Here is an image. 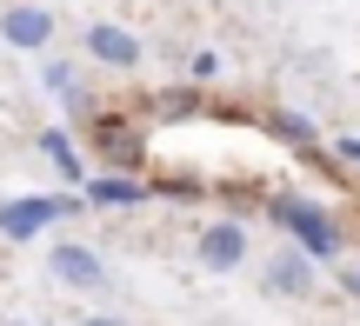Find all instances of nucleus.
<instances>
[{
    "label": "nucleus",
    "mask_w": 360,
    "mask_h": 326,
    "mask_svg": "<svg viewBox=\"0 0 360 326\" xmlns=\"http://www.w3.org/2000/svg\"><path fill=\"white\" fill-rule=\"evenodd\" d=\"M40 80H47V93H60L67 107H87V93H80V80H74V67H67V60H47V74H40Z\"/></svg>",
    "instance_id": "10"
},
{
    "label": "nucleus",
    "mask_w": 360,
    "mask_h": 326,
    "mask_svg": "<svg viewBox=\"0 0 360 326\" xmlns=\"http://www.w3.org/2000/svg\"><path fill=\"white\" fill-rule=\"evenodd\" d=\"M87 53L101 67H141V40H134L127 27H114V20H94L87 27Z\"/></svg>",
    "instance_id": "8"
},
{
    "label": "nucleus",
    "mask_w": 360,
    "mask_h": 326,
    "mask_svg": "<svg viewBox=\"0 0 360 326\" xmlns=\"http://www.w3.org/2000/svg\"><path fill=\"white\" fill-rule=\"evenodd\" d=\"M80 326H120V320H107V313H101V320H80Z\"/></svg>",
    "instance_id": "14"
},
{
    "label": "nucleus",
    "mask_w": 360,
    "mask_h": 326,
    "mask_svg": "<svg viewBox=\"0 0 360 326\" xmlns=\"http://www.w3.org/2000/svg\"><path fill=\"white\" fill-rule=\"evenodd\" d=\"M40 147H47V160H53V167L67 173V180H80V186H87V173H80V160H74V147H67L60 133H47V140H40Z\"/></svg>",
    "instance_id": "11"
},
{
    "label": "nucleus",
    "mask_w": 360,
    "mask_h": 326,
    "mask_svg": "<svg viewBox=\"0 0 360 326\" xmlns=\"http://www.w3.org/2000/svg\"><path fill=\"white\" fill-rule=\"evenodd\" d=\"M193 260L207 266V273H233V266H247V226L240 220H214L193 233Z\"/></svg>",
    "instance_id": "6"
},
{
    "label": "nucleus",
    "mask_w": 360,
    "mask_h": 326,
    "mask_svg": "<svg viewBox=\"0 0 360 326\" xmlns=\"http://www.w3.org/2000/svg\"><path fill=\"white\" fill-rule=\"evenodd\" d=\"M274 220L294 233V247L307 253V260H340V253H347V233H340V220H334L327 207H314V200L281 193V200H274Z\"/></svg>",
    "instance_id": "1"
},
{
    "label": "nucleus",
    "mask_w": 360,
    "mask_h": 326,
    "mask_svg": "<svg viewBox=\"0 0 360 326\" xmlns=\"http://www.w3.org/2000/svg\"><path fill=\"white\" fill-rule=\"evenodd\" d=\"M87 140H94V154H101L107 167H120V173L141 167V154H147V133L134 127L127 114H101V120L87 127Z\"/></svg>",
    "instance_id": "4"
},
{
    "label": "nucleus",
    "mask_w": 360,
    "mask_h": 326,
    "mask_svg": "<svg viewBox=\"0 0 360 326\" xmlns=\"http://www.w3.org/2000/svg\"><path fill=\"white\" fill-rule=\"evenodd\" d=\"M340 287H347L354 300H360V260H347V266H340Z\"/></svg>",
    "instance_id": "13"
},
{
    "label": "nucleus",
    "mask_w": 360,
    "mask_h": 326,
    "mask_svg": "<svg viewBox=\"0 0 360 326\" xmlns=\"http://www.w3.org/2000/svg\"><path fill=\"white\" fill-rule=\"evenodd\" d=\"M321 260H307V253L287 240V247L267 253V266H260V293H274V300H307L314 287H321V273H314Z\"/></svg>",
    "instance_id": "2"
},
{
    "label": "nucleus",
    "mask_w": 360,
    "mask_h": 326,
    "mask_svg": "<svg viewBox=\"0 0 360 326\" xmlns=\"http://www.w3.org/2000/svg\"><path fill=\"white\" fill-rule=\"evenodd\" d=\"M0 40H7V47H27V53L47 47L53 40V13L47 7H7L0 13Z\"/></svg>",
    "instance_id": "7"
},
{
    "label": "nucleus",
    "mask_w": 360,
    "mask_h": 326,
    "mask_svg": "<svg viewBox=\"0 0 360 326\" xmlns=\"http://www.w3.org/2000/svg\"><path fill=\"white\" fill-rule=\"evenodd\" d=\"M274 133H281L287 147H307V140H314V127H307V114H274Z\"/></svg>",
    "instance_id": "12"
},
{
    "label": "nucleus",
    "mask_w": 360,
    "mask_h": 326,
    "mask_svg": "<svg viewBox=\"0 0 360 326\" xmlns=\"http://www.w3.org/2000/svg\"><path fill=\"white\" fill-rule=\"evenodd\" d=\"M67 213H80V200H53V193H27V200H7L0 207V233L7 240H34L40 226L67 220Z\"/></svg>",
    "instance_id": "5"
},
{
    "label": "nucleus",
    "mask_w": 360,
    "mask_h": 326,
    "mask_svg": "<svg viewBox=\"0 0 360 326\" xmlns=\"http://www.w3.org/2000/svg\"><path fill=\"white\" fill-rule=\"evenodd\" d=\"M87 200H107V207H141L147 180H87Z\"/></svg>",
    "instance_id": "9"
},
{
    "label": "nucleus",
    "mask_w": 360,
    "mask_h": 326,
    "mask_svg": "<svg viewBox=\"0 0 360 326\" xmlns=\"http://www.w3.org/2000/svg\"><path fill=\"white\" fill-rule=\"evenodd\" d=\"M47 273H53V287H67V293H101L107 287V260L94 247H80V240H60V247L47 253Z\"/></svg>",
    "instance_id": "3"
}]
</instances>
